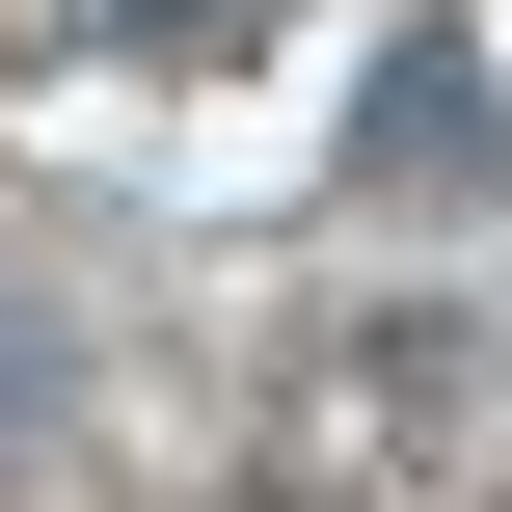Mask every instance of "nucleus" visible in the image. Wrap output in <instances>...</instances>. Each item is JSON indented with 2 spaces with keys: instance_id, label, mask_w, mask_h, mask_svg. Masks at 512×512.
<instances>
[{
  "instance_id": "obj_1",
  "label": "nucleus",
  "mask_w": 512,
  "mask_h": 512,
  "mask_svg": "<svg viewBox=\"0 0 512 512\" xmlns=\"http://www.w3.org/2000/svg\"><path fill=\"white\" fill-rule=\"evenodd\" d=\"M378 189H486V81H459L432 27L378 54Z\"/></svg>"
}]
</instances>
